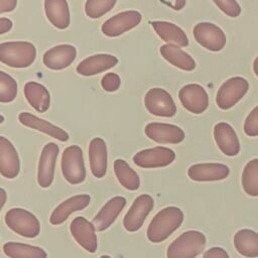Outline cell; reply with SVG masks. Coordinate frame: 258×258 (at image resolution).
Here are the masks:
<instances>
[{
	"instance_id": "f35d334b",
	"label": "cell",
	"mask_w": 258,
	"mask_h": 258,
	"mask_svg": "<svg viewBox=\"0 0 258 258\" xmlns=\"http://www.w3.org/2000/svg\"><path fill=\"white\" fill-rule=\"evenodd\" d=\"M17 0H0V13L11 12L16 8Z\"/></svg>"
},
{
	"instance_id": "ee69618b",
	"label": "cell",
	"mask_w": 258,
	"mask_h": 258,
	"mask_svg": "<svg viewBox=\"0 0 258 258\" xmlns=\"http://www.w3.org/2000/svg\"><path fill=\"white\" fill-rule=\"evenodd\" d=\"M100 258H111L109 255H102V256H100Z\"/></svg>"
},
{
	"instance_id": "1f68e13d",
	"label": "cell",
	"mask_w": 258,
	"mask_h": 258,
	"mask_svg": "<svg viewBox=\"0 0 258 258\" xmlns=\"http://www.w3.org/2000/svg\"><path fill=\"white\" fill-rule=\"evenodd\" d=\"M242 186L251 197H258V158L250 160L242 172Z\"/></svg>"
},
{
	"instance_id": "7bdbcfd3",
	"label": "cell",
	"mask_w": 258,
	"mask_h": 258,
	"mask_svg": "<svg viewBox=\"0 0 258 258\" xmlns=\"http://www.w3.org/2000/svg\"><path fill=\"white\" fill-rule=\"evenodd\" d=\"M184 3H185V0H176V2H175L176 5L174 6V8L175 9H180V8L183 7Z\"/></svg>"
},
{
	"instance_id": "52a82bcc",
	"label": "cell",
	"mask_w": 258,
	"mask_h": 258,
	"mask_svg": "<svg viewBox=\"0 0 258 258\" xmlns=\"http://www.w3.org/2000/svg\"><path fill=\"white\" fill-rule=\"evenodd\" d=\"M146 110L157 117H173L176 114L175 103L170 94L161 88H151L144 97Z\"/></svg>"
},
{
	"instance_id": "4dcf8cb0",
	"label": "cell",
	"mask_w": 258,
	"mask_h": 258,
	"mask_svg": "<svg viewBox=\"0 0 258 258\" xmlns=\"http://www.w3.org/2000/svg\"><path fill=\"white\" fill-rule=\"evenodd\" d=\"M114 171L120 184L129 190H136L140 186V178L136 171L124 160L114 161Z\"/></svg>"
},
{
	"instance_id": "60d3db41",
	"label": "cell",
	"mask_w": 258,
	"mask_h": 258,
	"mask_svg": "<svg viewBox=\"0 0 258 258\" xmlns=\"http://www.w3.org/2000/svg\"><path fill=\"white\" fill-rule=\"evenodd\" d=\"M0 197H1V208H3L5 205V202H6V197H7L4 188L0 189Z\"/></svg>"
},
{
	"instance_id": "8fae6325",
	"label": "cell",
	"mask_w": 258,
	"mask_h": 258,
	"mask_svg": "<svg viewBox=\"0 0 258 258\" xmlns=\"http://www.w3.org/2000/svg\"><path fill=\"white\" fill-rule=\"evenodd\" d=\"M174 159V151L163 146L143 149L133 156V162L142 168L164 167L172 163Z\"/></svg>"
},
{
	"instance_id": "9a60e30c",
	"label": "cell",
	"mask_w": 258,
	"mask_h": 258,
	"mask_svg": "<svg viewBox=\"0 0 258 258\" xmlns=\"http://www.w3.org/2000/svg\"><path fill=\"white\" fill-rule=\"evenodd\" d=\"M72 236L77 243L89 253H95L98 247L96 228L84 217H76L70 226Z\"/></svg>"
},
{
	"instance_id": "ac0fdd59",
	"label": "cell",
	"mask_w": 258,
	"mask_h": 258,
	"mask_svg": "<svg viewBox=\"0 0 258 258\" xmlns=\"http://www.w3.org/2000/svg\"><path fill=\"white\" fill-rule=\"evenodd\" d=\"M230 173L226 164L207 162L192 164L187 169V175L195 181H216L225 179Z\"/></svg>"
},
{
	"instance_id": "d6a6232c",
	"label": "cell",
	"mask_w": 258,
	"mask_h": 258,
	"mask_svg": "<svg viewBox=\"0 0 258 258\" xmlns=\"http://www.w3.org/2000/svg\"><path fill=\"white\" fill-rule=\"evenodd\" d=\"M117 0H87L85 4L86 15L97 19L108 13L116 4Z\"/></svg>"
},
{
	"instance_id": "277c9868",
	"label": "cell",
	"mask_w": 258,
	"mask_h": 258,
	"mask_svg": "<svg viewBox=\"0 0 258 258\" xmlns=\"http://www.w3.org/2000/svg\"><path fill=\"white\" fill-rule=\"evenodd\" d=\"M5 223L10 230L25 238H35L40 233L36 216L22 208H12L5 214Z\"/></svg>"
},
{
	"instance_id": "d6986e66",
	"label": "cell",
	"mask_w": 258,
	"mask_h": 258,
	"mask_svg": "<svg viewBox=\"0 0 258 258\" xmlns=\"http://www.w3.org/2000/svg\"><path fill=\"white\" fill-rule=\"evenodd\" d=\"M214 139L219 149L227 156H235L240 151L239 138L234 128L227 122H219L214 126Z\"/></svg>"
},
{
	"instance_id": "d590c367",
	"label": "cell",
	"mask_w": 258,
	"mask_h": 258,
	"mask_svg": "<svg viewBox=\"0 0 258 258\" xmlns=\"http://www.w3.org/2000/svg\"><path fill=\"white\" fill-rule=\"evenodd\" d=\"M244 132L250 137L258 136V105L251 110L244 122Z\"/></svg>"
},
{
	"instance_id": "83f0119b",
	"label": "cell",
	"mask_w": 258,
	"mask_h": 258,
	"mask_svg": "<svg viewBox=\"0 0 258 258\" xmlns=\"http://www.w3.org/2000/svg\"><path fill=\"white\" fill-rule=\"evenodd\" d=\"M161 56L168 61L170 64L175 68L185 71L191 72L196 68L195 59L185 51H183L180 46L175 44H163L159 48Z\"/></svg>"
},
{
	"instance_id": "9c48e42d",
	"label": "cell",
	"mask_w": 258,
	"mask_h": 258,
	"mask_svg": "<svg viewBox=\"0 0 258 258\" xmlns=\"http://www.w3.org/2000/svg\"><path fill=\"white\" fill-rule=\"evenodd\" d=\"M196 41L211 51H220L226 44L224 31L216 24L211 22H200L195 25L192 30Z\"/></svg>"
},
{
	"instance_id": "7402d4cb",
	"label": "cell",
	"mask_w": 258,
	"mask_h": 258,
	"mask_svg": "<svg viewBox=\"0 0 258 258\" xmlns=\"http://www.w3.org/2000/svg\"><path fill=\"white\" fill-rule=\"evenodd\" d=\"M91 202V197L87 194L73 196L62 203H60L51 213L49 222L52 225H59L63 223L71 214L82 211L89 206Z\"/></svg>"
},
{
	"instance_id": "44dd1931",
	"label": "cell",
	"mask_w": 258,
	"mask_h": 258,
	"mask_svg": "<svg viewBox=\"0 0 258 258\" xmlns=\"http://www.w3.org/2000/svg\"><path fill=\"white\" fill-rule=\"evenodd\" d=\"M118 63V58L115 55L108 53H98L90 55L83 59L77 66V73L84 77H91L103 73Z\"/></svg>"
},
{
	"instance_id": "30bf717a",
	"label": "cell",
	"mask_w": 258,
	"mask_h": 258,
	"mask_svg": "<svg viewBox=\"0 0 258 258\" xmlns=\"http://www.w3.org/2000/svg\"><path fill=\"white\" fill-rule=\"evenodd\" d=\"M142 19V15L137 10H127L120 12L107 19L101 26V31L108 37H117L135 26Z\"/></svg>"
},
{
	"instance_id": "74e56055",
	"label": "cell",
	"mask_w": 258,
	"mask_h": 258,
	"mask_svg": "<svg viewBox=\"0 0 258 258\" xmlns=\"http://www.w3.org/2000/svg\"><path fill=\"white\" fill-rule=\"evenodd\" d=\"M203 258H230L227 251L221 247H212L208 249Z\"/></svg>"
},
{
	"instance_id": "2e32d148",
	"label": "cell",
	"mask_w": 258,
	"mask_h": 258,
	"mask_svg": "<svg viewBox=\"0 0 258 258\" xmlns=\"http://www.w3.org/2000/svg\"><path fill=\"white\" fill-rule=\"evenodd\" d=\"M77 56V49L72 44H58L47 49L43 56V64L52 71H60L72 64Z\"/></svg>"
},
{
	"instance_id": "ab89813d",
	"label": "cell",
	"mask_w": 258,
	"mask_h": 258,
	"mask_svg": "<svg viewBox=\"0 0 258 258\" xmlns=\"http://www.w3.org/2000/svg\"><path fill=\"white\" fill-rule=\"evenodd\" d=\"M12 28V21L8 18L1 17L0 18V34H4L8 32Z\"/></svg>"
},
{
	"instance_id": "4fadbf2b",
	"label": "cell",
	"mask_w": 258,
	"mask_h": 258,
	"mask_svg": "<svg viewBox=\"0 0 258 258\" xmlns=\"http://www.w3.org/2000/svg\"><path fill=\"white\" fill-rule=\"evenodd\" d=\"M58 152V146L53 142L46 143L41 150L37 167V182L43 188L50 186L53 181Z\"/></svg>"
},
{
	"instance_id": "e0dca14e",
	"label": "cell",
	"mask_w": 258,
	"mask_h": 258,
	"mask_svg": "<svg viewBox=\"0 0 258 258\" xmlns=\"http://www.w3.org/2000/svg\"><path fill=\"white\" fill-rule=\"evenodd\" d=\"M20 171V160L12 142L0 136V173L3 177L15 178Z\"/></svg>"
},
{
	"instance_id": "b9f144b4",
	"label": "cell",
	"mask_w": 258,
	"mask_h": 258,
	"mask_svg": "<svg viewBox=\"0 0 258 258\" xmlns=\"http://www.w3.org/2000/svg\"><path fill=\"white\" fill-rule=\"evenodd\" d=\"M253 72L256 75V77L258 78V56L253 61Z\"/></svg>"
},
{
	"instance_id": "3957f363",
	"label": "cell",
	"mask_w": 258,
	"mask_h": 258,
	"mask_svg": "<svg viewBox=\"0 0 258 258\" xmlns=\"http://www.w3.org/2000/svg\"><path fill=\"white\" fill-rule=\"evenodd\" d=\"M206 242V236L200 231L183 232L169 244L166 258H196L204 251Z\"/></svg>"
},
{
	"instance_id": "f1b7e54d",
	"label": "cell",
	"mask_w": 258,
	"mask_h": 258,
	"mask_svg": "<svg viewBox=\"0 0 258 258\" xmlns=\"http://www.w3.org/2000/svg\"><path fill=\"white\" fill-rule=\"evenodd\" d=\"M234 246L239 254L247 258L258 257V233L241 229L234 235Z\"/></svg>"
},
{
	"instance_id": "603a6c76",
	"label": "cell",
	"mask_w": 258,
	"mask_h": 258,
	"mask_svg": "<svg viewBox=\"0 0 258 258\" xmlns=\"http://www.w3.org/2000/svg\"><path fill=\"white\" fill-rule=\"evenodd\" d=\"M18 120L22 125L32 128V129H35V130H38V131H40L44 134H47L50 137L55 138L61 142H66L70 138L69 134L63 129L57 127L56 125H54L48 121L40 119L31 113L21 112L18 115Z\"/></svg>"
},
{
	"instance_id": "e575fe53",
	"label": "cell",
	"mask_w": 258,
	"mask_h": 258,
	"mask_svg": "<svg viewBox=\"0 0 258 258\" xmlns=\"http://www.w3.org/2000/svg\"><path fill=\"white\" fill-rule=\"evenodd\" d=\"M213 2L230 17H238L241 14V7L236 0H213Z\"/></svg>"
},
{
	"instance_id": "ba28073f",
	"label": "cell",
	"mask_w": 258,
	"mask_h": 258,
	"mask_svg": "<svg viewBox=\"0 0 258 258\" xmlns=\"http://www.w3.org/2000/svg\"><path fill=\"white\" fill-rule=\"evenodd\" d=\"M153 207L154 201L151 196L146 194L138 196L124 216V228L129 232L138 231L143 226L146 217L153 210Z\"/></svg>"
},
{
	"instance_id": "8d00e7d4",
	"label": "cell",
	"mask_w": 258,
	"mask_h": 258,
	"mask_svg": "<svg viewBox=\"0 0 258 258\" xmlns=\"http://www.w3.org/2000/svg\"><path fill=\"white\" fill-rule=\"evenodd\" d=\"M121 85V79L116 73H107L101 80L102 88L107 92H115Z\"/></svg>"
},
{
	"instance_id": "836d02e7",
	"label": "cell",
	"mask_w": 258,
	"mask_h": 258,
	"mask_svg": "<svg viewBox=\"0 0 258 258\" xmlns=\"http://www.w3.org/2000/svg\"><path fill=\"white\" fill-rule=\"evenodd\" d=\"M17 95V83L7 73L0 72V102L10 103Z\"/></svg>"
},
{
	"instance_id": "d4e9b609",
	"label": "cell",
	"mask_w": 258,
	"mask_h": 258,
	"mask_svg": "<svg viewBox=\"0 0 258 258\" xmlns=\"http://www.w3.org/2000/svg\"><path fill=\"white\" fill-rule=\"evenodd\" d=\"M44 12L48 21L57 29H66L71 23L67 0H44Z\"/></svg>"
},
{
	"instance_id": "f546056e",
	"label": "cell",
	"mask_w": 258,
	"mask_h": 258,
	"mask_svg": "<svg viewBox=\"0 0 258 258\" xmlns=\"http://www.w3.org/2000/svg\"><path fill=\"white\" fill-rule=\"evenodd\" d=\"M3 252L9 258H46V252L34 245L18 242H7L3 245Z\"/></svg>"
},
{
	"instance_id": "484cf974",
	"label": "cell",
	"mask_w": 258,
	"mask_h": 258,
	"mask_svg": "<svg viewBox=\"0 0 258 258\" xmlns=\"http://www.w3.org/2000/svg\"><path fill=\"white\" fill-rule=\"evenodd\" d=\"M24 96L28 104L38 113L48 110L50 105V95L48 90L40 83L29 81L24 85Z\"/></svg>"
},
{
	"instance_id": "4316f807",
	"label": "cell",
	"mask_w": 258,
	"mask_h": 258,
	"mask_svg": "<svg viewBox=\"0 0 258 258\" xmlns=\"http://www.w3.org/2000/svg\"><path fill=\"white\" fill-rule=\"evenodd\" d=\"M151 25L156 34L163 41L180 47L188 45V38L185 32L176 24L168 21H153Z\"/></svg>"
},
{
	"instance_id": "7c38bea8",
	"label": "cell",
	"mask_w": 258,
	"mask_h": 258,
	"mask_svg": "<svg viewBox=\"0 0 258 258\" xmlns=\"http://www.w3.org/2000/svg\"><path fill=\"white\" fill-rule=\"evenodd\" d=\"M178 99L182 107L194 114H202L209 107L208 93L199 84H187L181 87Z\"/></svg>"
},
{
	"instance_id": "6da1fadb",
	"label": "cell",
	"mask_w": 258,
	"mask_h": 258,
	"mask_svg": "<svg viewBox=\"0 0 258 258\" xmlns=\"http://www.w3.org/2000/svg\"><path fill=\"white\" fill-rule=\"evenodd\" d=\"M183 222V213L177 207H166L159 211L149 223L147 238L152 243L166 240Z\"/></svg>"
},
{
	"instance_id": "5b68a950",
	"label": "cell",
	"mask_w": 258,
	"mask_h": 258,
	"mask_svg": "<svg viewBox=\"0 0 258 258\" xmlns=\"http://www.w3.org/2000/svg\"><path fill=\"white\" fill-rule=\"evenodd\" d=\"M61 172L71 184H79L86 178V168L83 150L78 145L68 146L61 155Z\"/></svg>"
},
{
	"instance_id": "8992f818",
	"label": "cell",
	"mask_w": 258,
	"mask_h": 258,
	"mask_svg": "<svg viewBox=\"0 0 258 258\" xmlns=\"http://www.w3.org/2000/svg\"><path fill=\"white\" fill-rule=\"evenodd\" d=\"M249 83L242 77H233L225 81L216 95V103L222 110L235 106L248 92Z\"/></svg>"
},
{
	"instance_id": "7a4b0ae2",
	"label": "cell",
	"mask_w": 258,
	"mask_h": 258,
	"mask_svg": "<svg viewBox=\"0 0 258 258\" xmlns=\"http://www.w3.org/2000/svg\"><path fill=\"white\" fill-rule=\"evenodd\" d=\"M36 48L29 41H7L0 44V61L8 67L24 69L31 66Z\"/></svg>"
},
{
	"instance_id": "cb8c5ba5",
	"label": "cell",
	"mask_w": 258,
	"mask_h": 258,
	"mask_svg": "<svg viewBox=\"0 0 258 258\" xmlns=\"http://www.w3.org/2000/svg\"><path fill=\"white\" fill-rule=\"evenodd\" d=\"M107 145L101 137H95L89 144V161L93 175L102 178L107 172Z\"/></svg>"
},
{
	"instance_id": "ffe728a7",
	"label": "cell",
	"mask_w": 258,
	"mask_h": 258,
	"mask_svg": "<svg viewBox=\"0 0 258 258\" xmlns=\"http://www.w3.org/2000/svg\"><path fill=\"white\" fill-rule=\"evenodd\" d=\"M126 206V199L124 197H113L110 199L94 217L92 223L97 231L107 230L117 219L119 214Z\"/></svg>"
},
{
	"instance_id": "5bb4252c",
	"label": "cell",
	"mask_w": 258,
	"mask_h": 258,
	"mask_svg": "<svg viewBox=\"0 0 258 258\" xmlns=\"http://www.w3.org/2000/svg\"><path fill=\"white\" fill-rule=\"evenodd\" d=\"M145 135L160 144H177L183 141L185 134L183 130L173 124L151 122L144 128Z\"/></svg>"
}]
</instances>
